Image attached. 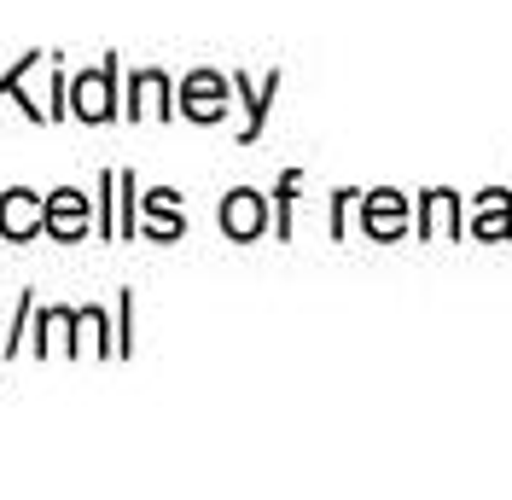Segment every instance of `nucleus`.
<instances>
[{"mask_svg":"<svg viewBox=\"0 0 512 500\" xmlns=\"http://www.w3.org/2000/svg\"><path fill=\"white\" fill-rule=\"evenodd\" d=\"M64 94H70V117H82V123H111L117 117V59H105L99 70H82L76 82H64Z\"/></svg>","mask_w":512,"mask_h":500,"instance_id":"nucleus-1","label":"nucleus"},{"mask_svg":"<svg viewBox=\"0 0 512 500\" xmlns=\"http://www.w3.org/2000/svg\"><path fill=\"white\" fill-rule=\"evenodd\" d=\"M88 198L76 187H59L47 192V210H41V233H53V239H64V245H76L82 233H88Z\"/></svg>","mask_w":512,"mask_h":500,"instance_id":"nucleus-2","label":"nucleus"},{"mask_svg":"<svg viewBox=\"0 0 512 500\" xmlns=\"http://www.w3.org/2000/svg\"><path fill=\"white\" fill-rule=\"evenodd\" d=\"M41 210H47V198H35L30 187H6L0 192V239H12V245H24L41 233Z\"/></svg>","mask_w":512,"mask_h":500,"instance_id":"nucleus-3","label":"nucleus"},{"mask_svg":"<svg viewBox=\"0 0 512 500\" xmlns=\"http://www.w3.org/2000/svg\"><path fill=\"white\" fill-rule=\"evenodd\" d=\"M181 111H187L192 123H216V117L227 111V82L222 76H210V70L187 76V88H181Z\"/></svg>","mask_w":512,"mask_h":500,"instance_id":"nucleus-4","label":"nucleus"},{"mask_svg":"<svg viewBox=\"0 0 512 500\" xmlns=\"http://www.w3.org/2000/svg\"><path fill=\"white\" fill-rule=\"evenodd\" d=\"M169 117L175 105H169V76L163 70H140L134 82H128V117Z\"/></svg>","mask_w":512,"mask_h":500,"instance_id":"nucleus-5","label":"nucleus"},{"mask_svg":"<svg viewBox=\"0 0 512 500\" xmlns=\"http://www.w3.org/2000/svg\"><path fill=\"white\" fill-rule=\"evenodd\" d=\"M222 227L233 233V239H256L262 227H268V216H262V198L256 192H233L222 204Z\"/></svg>","mask_w":512,"mask_h":500,"instance_id":"nucleus-6","label":"nucleus"},{"mask_svg":"<svg viewBox=\"0 0 512 500\" xmlns=\"http://www.w3.org/2000/svg\"><path fill=\"white\" fill-rule=\"evenodd\" d=\"M140 210L152 216V239H175L181 233V204H175V192H152V198H140Z\"/></svg>","mask_w":512,"mask_h":500,"instance_id":"nucleus-7","label":"nucleus"},{"mask_svg":"<svg viewBox=\"0 0 512 500\" xmlns=\"http://www.w3.org/2000/svg\"><path fill=\"white\" fill-rule=\"evenodd\" d=\"M117 233H140V181L134 175H117Z\"/></svg>","mask_w":512,"mask_h":500,"instance_id":"nucleus-8","label":"nucleus"},{"mask_svg":"<svg viewBox=\"0 0 512 500\" xmlns=\"http://www.w3.org/2000/svg\"><path fill=\"white\" fill-rule=\"evenodd\" d=\"M0 361H6V338H0Z\"/></svg>","mask_w":512,"mask_h":500,"instance_id":"nucleus-9","label":"nucleus"}]
</instances>
